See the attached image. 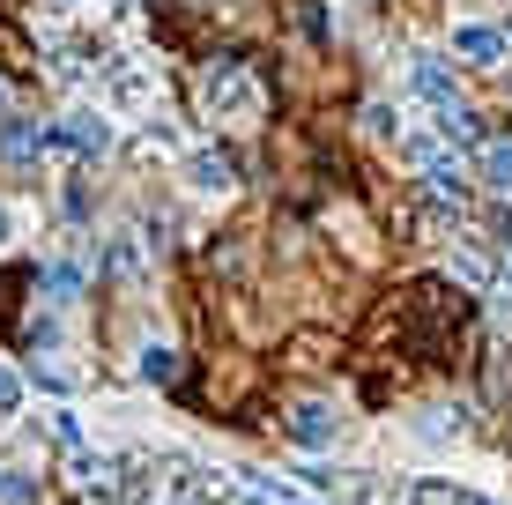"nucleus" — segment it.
Instances as JSON below:
<instances>
[{
	"mask_svg": "<svg viewBox=\"0 0 512 505\" xmlns=\"http://www.w3.org/2000/svg\"><path fill=\"white\" fill-rule=\"evenodd\" d=\"M201 104L208 119H223V127H253L260 112H268V90H260V75L238 60V52H216L201 75Z\"/></svg>",
	"mask_w": 512,
	"mask_h": 505,
	"instance_id": "nucleus-2",
	"label": "nucleus"
},
{
	"mask_svg": "<svg viewBox=\"0 0 512 505\" xmlns=\"http://www.w3.org/2000/svg\"><path fill=\"white\" fill-rule=\"evenodd\" d=\"M409 505H475V498H468V491H446V483H416Z\"/></svg>",
	"mask_w": 512,
	"mask_h": 505,
	"instance_id": "nucleus-11",
	"label": "nucleus"
},
{
	"mask_svg": "<svg viewBox=\"0 0 512 505\" xmlns=\"http://www.w3.org/2000/svg\"><path fill=\"white\" fill-rule=\"evenodd\" d=\"M416 90L431 97V104H453V75H446L438 60H416Z\"/></svg>",
	"mask_w": 512,
	"mask_h": 505,
	"instance_id": "nucleus-9",
	"label": "nucleus"
},
{
	"mask_svg": "<svg viewBox=\"0 0 512 505\" xmlns=\"http://www.w3.org/2000/svg\"><path fill=\"white\" fill-rule=\"evenodd\" d=\"M505 298H512V246H505Z\"/></svg>",
	"mask_w": 512,
	"mask_h": 505,
	"instance_id": "nucleus-16",
	"label": "nucleus"
},
{
	"mask_svg": "<svg viewBox=\"0 0 512 505\" xmlns=\"http://www.w3.org/2000/svg\"><path fill=\"white\" fill-rule=\"evenodd\" d=\"M490 186H505V194H512V149H490Z\"/></svg>",
	"mask_w": 512,
	"mask_h": 505,
	"instance_id": "nucleus-14",
	"label": "nucleus"
},
{
	"mask_svg": "<svg viewBox=\"0 0 512 505\" xmlns=\"http://www.w3.org/2000/svg\"><path fill=\"white\" fill-rule=\"evenodd\" d=\"M193 179L201 186H231V156H193Z\"/></svg>",
	"mask_w": 512,
	"mask_h": 505,
	"instance_id": "nucleus-13",
	"label": "nucleus"
},
{
	"mask_svg": "<svg viewBox=\"0 0 512 505\" xmlns=\"http://www.w3.org/2000/svg\"><path fill=\"white\" fill-rule=\"evenodd\" d=\"M483 402L490 409L512 402V350H483Z\"/></svg>",
	"mask_w": 512,
	"mask_h": 505,
	"instance_id": "nucleus-5",
	"label": "nucleus"
},
{
	"mask_svg": "<svg viewBox=\"0 0 512 505\" xmlns=\"http://www.w3.org/2000/svg\"><path fill=\"white\" fill-rule=\"evenodd\" d=\"M15 402H23V387H15V372H8V364H0V416H8Z\"/></svg>",
	"mask_w": 512,
	"mask_h": 505,
	"instance_id": "nucleus-15",
	"label": "nucleus"
},
{
	"mask_svg": "<svg viewBox=\"0 0 512 505\" xmlns=\"http://www.w3.org/2000/svg\"><path fill=\"white\" fill-rule=\"evenodd\" d=\"M141 379H156V387H171V379H179V357H171V350H149V357H141Z\"/></svg>",
	"mask_w": 512,
	"mask_h": 505,
	"instance_id": "nucleus-12",
	"label": "nucleus"
},
{
	"mask_svg": "<svg viewBox=\"0 0 512 505\" xmlns=\"http://www.w3.org/2000/svg\"><path fill=\"white\" fill-rule=\"evenodd\" d=\"M290 439H297V446H327V439H334V409L297 402V409H290Z\"/></svg>",
	"mask_w": 512,
	"mask_h": 505,
	"instance_id": "nucleus-4",
	"label": "nucleus"
},
{
	"mask_svg": "<svg viewBox=\"0 0 512 505\" xmlns=\"http://www.w3.org/2000/svg\"><path fill=\"white\" fill-rule=\"evenodd\" d=\"M386 320H394L401 350H416L423 364H461L453 350L468 342V298L453 283H409V290H394Z\"/></svg>",
	"mask_w": 512,
	"mask_h": 505,
	"instance_id": "nucleus-1",
	"label": "nucleus"
},
{
	"mask_svg": "<svg viewBox=\"0 0 512 505\" xmlns=\"http://www.w3.org/2000/svg\"><path fill=\"white\" fill-rule=\"evenodd\" d=\"M23 290H38V268H0V335L15 327V305H23Z\"/></svg>",
	"mask_w": 512,
	"mask_h": 505,
	"instance_id": "nucleus-7",
	"label": "nucleus"
},
{
	"mask_svg": "<svg viewBox=\"0 0 512 505\" xmlns=\"http://www.w3.org/2000/svg\"><path fill=\"white\" fill-rule=\"evenodd\" d=\"M0 238H8V216H0Z\"/></svg>",
	"mask_w": 512,
	"mask_h": 505,
	"instance_id": "nucleus-17",
	"label": "nucleus"
},
{
	"mask_svg": "<svg viewBox=\"0 0 512 505\" xmlns=\"http://www.w3.org/2000/svg\"><path fill=\"white\" fill-rule=\"evenodd\" d=\"M453 52L475 60V67H498L512 52V38H505V30H490V23H468V30H453Z\"/></svg>",
	"mask_w": 512,
	"mask_h": 505,
	"instance_id": "nucleus-3",
	"label": "nucleus"
},
{
	"mask_svg": "<svg viewBox=\"0 0 512 505\" xmlns=\"http://www.w3.org/2000/svg\"><path fill=\"white\" fill-rule=\"evenodd\" d=\"M52 142L90 156V149H104V119H67V127H52Z\"/></svg>",
	"mask_w": 512,
	"mask_h": 505,
	"instance_id": "nucleus-8",
	"label": "nucleus"
},
{
	"mask_svg": "<svg viewBox=\"0 0 512 505\" xmlns=\"http://www.w3.org/2000/svg\"><path fill=\"white\" fill-rule=\"evenodd\" d=\"M45 290H52V298L67 305V298H75V290H82V268H75V260H60V268L45 275Z\"/></svg>",
	"mask_w": 512,
	"mask_h": 505,
	"instance_id": "nucleus-10",
	"label": "nucleus"
},
{
	"mask_svg": "<svg viewBox=\"0 0 512 505\" xmlns=\"http://www.w3.org/2000/svg\"><path fill=\"white\" fill-rule=\"evenodd\" d=\"M0 142H8L15 164H30L38 149H52V127H38V119H8V134H0Z\"/></svg>",
	"mask_w": 512,
	"mask_h": 505,
	"instance_id": "nucleus-6",
	"label": "nucleus"
}]
</instances>
